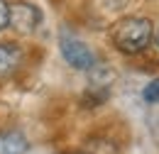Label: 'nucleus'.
<instances>
[{
	"label": "nucleus",
	"mask_w": 159,
	"mask_h": 154,
	"mask_svg": "<svg viewBox=\"0 0 159 154\" xmlns=\"http://www.w3.org/2000/svg\"><path fill=\"white\" fill-rule=\"evenodd\" d=\"M152 22L147 17H125L113 27V44L122 54H137L152 42Z\"/></svg>",
	"instance_id": "nucleus-1"
},
{
	"label": "nucleus",
	"mask_w": 159,
	"mask_h": 154,
	"mask_svg": "<svg viewBox=\"0 0 159 154\" xmlns=\"http://www.w3.org/2000/svg\"><path fill=\"white\" fill-rule=\"evenodd\" d=\"M59 49H61V54H64L66 64H69L71 69L91 71V69L96 66V57H93V52H91L79 37H74V34H61Z\"/></svg>",
	"instance_id": "nucleus-2"
},
{
	"label": "nucleus",
	"mask_w": 159,
	"mask_h": 154,
	"mask_svg": "<svg viewBox=\"0 0 159 154\" xmlns=\"http://www.w3.org/2000/svg\"><path fill=\"white\" fill-rule=\"evenodd\" d=\"M39 22H42V15L32 2H15V5H10V20H7V25H12L17 32L30 34V32L37 29Z\"/></svg>",
	"instance_id": "nucleus-3"
},
{
	"label": "nucleus",
	"mask_w": 159,
	"mask_h": 154,
	"mask_svg": "<svg viewBox=\"0 0 159 154\" xmlns=\"http://www.w3.org/2000/svg\"><path fill=\"white\" fill-rule=\"evenodd\" d=\"M22 64V49L17 44L0 42V76H10Z\"/></svg>",
	"instance_id": "nucleus-4"
},
{
	"label": "nucleus",
	"mask_w": 159,
	"mask_h": 154,
	"mask_svg": "<svg viewBox=\"0 0 159 154\" xmlns=\"http://www.w3.org/2000/svg\"><path fill=\"white\" fill-rule=\"evenodd\" d=\"M27 139L22 132H2L0 135V154H25Z\"/></svg>",
	"instance_id": "nucleus-5"
},
{
	"label": "nucleus",
	"mask_w": 159,
	"mask_h": 154,
	"mask_svg": "<svg viewBox=\"0 0 159 154\" xmlns=\"http://www.w3.org/2000/svg\"><path fill=\"white\" fill-rule=\"evenodd\" d=\"M142 96H144L147 103H159V78H154V81L144 88V93H142Z\"/></svg>",
	"instance_id": "nucleus-6"
},
{
	"label": "nucleus",
	"mask_w": 159,
	"mask_h": 154,
	"mask_svg": "<svg viewBox=\"0 0 159 154\" xmlns=\"http://www.w3.org/2000/svg\"><path fill=\"white\" fill-rule=\"evenodd\" d=\"M7 20H10V5L5 0H0V29L7 27Z\"/></svg>",
	"instance_id": "nucleus-7"
},
{
	"label": "nucleus",
	"mask_w": 159,
	"mask_h": 154,
	"mask_svg": "<svg viewBox=\"0 0 159 154\" xmlns=\"http://www.w3.org/2000/svg\"><path fill=\"white\" fill-rule=\"evenodd\" d=\"M157 47H159V32H157Z\"/></svg>",
	"instance_id": "nucleus-8"
},
{
	"label": "nucleus",
	"mask_w": 159,
	"mask_h": 154,
	"mask_svg": "<svg viewBox=\"0 0 159 154\" xmlns=\"http://www.w3.org/2000/svg\"><path fill=\"white\" fill-rule=\"evenodd\" d=\"M74 154H86V152H74Z\"/></svg>",
	"instance_id": "nucleus-9"
}]
</instances>
